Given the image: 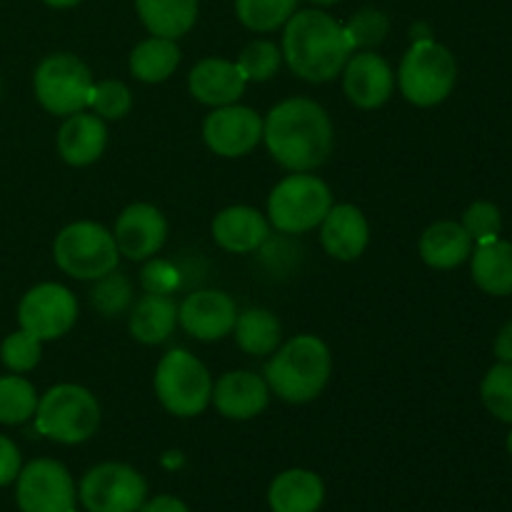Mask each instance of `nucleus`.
Here are the masks:
<instances>
[{
	"instance_id": "393cba45",
	"label": "nucleus",
	"mask_w": 512,
	"mask_h": 512,
	"mask_svg": "<svg viewBox=\"0 0 512 512\" xmlns=\"http://www.w3.org/2000/svg\"><path fill=\"white\" fill-rule=\"evenodd\" d=\"M130 335L143 345H160L178 325V305L170 295L145 293L130 310Z\"/></svg>"
},
{
	"instance_id": "aec40b11",
	"label": "nucleus",
	"mask_w": 512,
	"mask_h": 512,
	"mask_svg": "<svg viewBox=\"0 0 512 512\" xmlns=\"http://www.w3.org/2000/svg\"><path fill=\"white\" fill-rule=\"evenodd\" d=\"M210 233L215 243L228 253H255L268 243L270 220L250 205H230L215 215Z\"/></svg>"
},
{
	"instance_id": "7ed1b4c3",
	"label": "nucleus",
	"mask_w": 512,
	"mask_h": 512,
	"mask_svg": "<svg viewBox=\"0 0 512 512\" xmlns=\"http://www.w3.org/2000/svg\"><path fill=\"white\" fill-rule=\"evenodd\" d=\"M333 355L328 343L318 335H295L275 350L265 365V383L270 393L293 405L310 403L330 383Z\"/></svg>"
},
{
	"instance_id": "79ce46f5",
	"label": "nucleus",
	"mask_w": 512,
	"mask_h": 512,
	"mask_svg": "<svg viewBox=\"0 0 512 512\" xmlns=\"http://www.w3.org/2000/svg\"><path fill=\"white\" fill-rule=\"evenodd\" d=\"M45 5H50V8H73V5L83 3V0H43Z\"/></svg>"
},
{
	"instance_id": "f257e3e1",
	"label": "nucleus",
	"mask_w": 512,
	"mask_h": 512,
	"mask_svg": "<svg viewBox=\"0 0 512 512\" xmlns=\"http://www.w3.org/2000/svg\"><path fill=\"white\" fill-rule=\"evenodd\" d=\"M263 143L285 170L313 173L333 155V120L323 105L310 98L280 100L263 120Z\"/></svg>"
},
{
	"instance_id": "c9c22d12",
	"label": "nucleus",
	"mask_w": 512,
	"mask_h": 512,
	"mask_svg": "<svg viewBox=\"0 0 512 512\" xmlns=\"http://www.w3.org/2000/svg\"><path fill=\"white\" fill-rule=\"evenodd\" d=\"M40 343L43 340L35 338L28 330H15L0 345V360L13 373H28L40 363V355H43V345Z\"/></svg>"
},
{
	"instance_id": "20e7f679",
	"label": "nucleus",
	"mask_w": 512,
	"mask_h": 512,
	"mask_svg": "<svg viewBox=\"0 0 512 512\" xmlns=\"http://www.w3.org/2000/svg\"><path fill=\"white\" fill-rule=\"evenodd\" d=\"M458 83L455 55L433 38L413 40L398 68V88L408 103L435 108L453 93Z\"/></svg>"
},
{
	"instance_id": "a211bd4d",
	"label": "nucleus",
	"mask_w": 512,
	"mask_h": 512,
	"mask_svg": "<svg viewBox=\"0 0 512 512\" xmlns=\"http://www.w3.org/2000/svg\"><path fill=\"white\" fill-rule=\"evenodd\" d=\"M318 228L325 253L343 263L358 260L370 243L368 220H365L363 210L350 203L333 205Z\"/></svg>"
},
{
	"instance_id": "412c9836",
	"label": "nucleus",
	"mask_w": 512,
	"mask_h": 512,
	"mask_svg": "<svg viewBox=\"0 0 512 512\" xmlns=\"http://www.w3.org/2000/svg\"><path fill=\"white\" fill-rule=\"evenodd\" d=\"M108 145V128L105 120L95 113H73L65 118L58 130V153L73 168L93 165Z\"/></svg>"
},
{
	"instance_id": "4be33fe9",
	"label": "nucleus",
	"mask_w": 512,
	"mask_h": 512,
	"mask_svg": "<svg viewBox=\"0 0 512 512\" xmlns=\"http://www.w3.org/2000/svg\"><path fill=\"white\" fill-rule=\"evenodd\" d=\"M473 240L465 233V228L455 220H438L428 225L425 233L420 235V258L425 265L435 270H453L470 260L473 253Z\"/></svg>"
},
{
	"instance_id": "f03ea898",
	"label": "nucleus",
	"mask_w": 512,
	"mask_h": 512,
	"mask_svg": "<svg viewBox=\"0 0 512 512\" xmlns=\"http://www.w3.org/2000/svg\"><path fill=\"white\" fill-rule=\"evenodd\" d=\"M283 60L298 78L328 83L343 73L355 53L345 25L323 10H300L285 23Z\"/></svg>"
},
{
	"instance_id": "a19ab883",
	"label": "nucleus",
	"mask_w": 512,
	"mask_h": 512,
	"mask_svg": "<svg viewBox=\"0 0 512 512\" xmlns=\"http://www.w3.org/2000/svg\"><path fill=\"white\" fill-rule=\"evenodd\" d=\"M493 353L498 358V363H512V320L503 325L495 335V345H493Z\"/></svg>"
},
{
	"instance_id": "9b49d317",
	"label": "nucleus",
	"mask_w": 512,
	"mask_h": 512,
	"mask_svg": "<svg viewBox=\"0 0 512 512\" xmlns=\"http://www.w3.org/2000/svg\"><path fill=\"white\" fill-rule=\"evenodd\" d=\"M78 320V300L65 285L40 283L20 298L18 323L40 340H55L70 333Z\"/></svg>"
},
{
	"instance_id": "b1692460",
	"label": "nucleus",
	"mask_w": 512,
	"mask_h": 512,
	"mask_svg": "<svg viewBox=\"0 0 512 512\" xmlns=\"http://www.w3.org/2000/svg\"><path fill=\"white\" fill-rule=\"evenodd\" d=\"M470 273L483 293L495 298L512 295V243L495 238L478 243L470 253Z\"/></svg>"
},
{
	"instance_id": "6e6552de",
	"label": "nucleus",
	"mask_w": 512,
	"mask_h": 512,
	"mask_svg": "<svg viewBox=\"0 0 512 512\" xmlns=\"http://www.w3.org/2000/svg\"><path fill=\"white\" fill-rule=\"evenodd\" d=\"M155 395L175 418H195L213 398V378L208 368L188 350H170L155 368Z\"/></svg>"
},
{
	"instance_id": "37998d69",
	"label": "nucleus",
	"mask_w": 512,
	"mask_h": 512,
	"mask_svg": "<svg viewBox=\"0 0 512 512\" xmlns=\"http://www.w3.org/2000/svg\"><path fill=\"white\" fill-rule=\"evenodd\" d=\"M310 3H315V5H335V3H340V0H310Z\"/></svg>"
},
{
	"instance_id": "c03bdc74",
	"label": "nucleus",
	"mask_w": 512,
	"mask_h": 512,
	"mask_svg": "<svg viewBox=\"0 0 512 512\" xmlns=\"http://www.w3.org/2000/svg\"><path fill=\"white\" fill-rule=\"evenodd\" d=\"M505 448H508V453L512 455V430L508 433V440H505Z\"/></svg>"
},
{
	"instance_id": "e433bc0d",
	"label": "nucleus",
	"mask_w": 512,
	"mask_h": 512,
	"mask_svg": "<svg viewBox=\"0 0 512 512\" xmlns=\"http://www.w3.org/2000/svg\"><path fill=\"white\" fill-rule=\"evenodd\" d=\"M460 225L465 228V233L470 235L475 245L488 243V240L500 238V230H503V213L495 203L490 200H475L468 210L463 213Z\"/></svg>"
},
{
	"instance_id": "a18cd8bd",
	"label": "nucleus",
	"mask_w": 512,
	"mask_h": 512,
	"mask_svg": "<svg viewBox=\"0 0 512 512\" xmlns=\"http://www.w3.org/2000/svg\"><path fill=\"white\" fill-rule=\"evenodd\" d=\"M73 512H75V510H73Z\"/></svg>"
},
{
	"instance_id": "0eeeda50",
	"label": "nucleus",
	"mask_w": 512,
	"mask_h": 512,
	"mask_svg": "<svg viewBox=\"0 0 512 512\" xmlns=\"http://www.w3.org/2000/svg\"><path fill=\"white\" fill-rule=\"evenodd\" d=\"M53 258L70 278L98 280L118 268L120 250L108 228L93 220H78L55 235Z\"/></svg>"
},
{
	"instance_id": "5701e85b",
	"label": "nucleus",
	"mask_w": 512,
	"mask_h": 512,
	"mask_svg": "<svg viewBox=\"0 0 512 512\" xmlns=\"http://www.w3.org/2000/svg\"><path fill=\"white\" fill-rule=\"evenodd\" d=\"M323 500L325 485L313 470H285L268 490V505L273 512H318Z\"/></svg>"
},
{
	"instance_id": "ea45409f",
	"label": "nucleus",
	"mask_w": 512,
	"mask_h": 512,
	"mask_svg": "<svg viewBox=\"0 0 512 512\" xmlns=\"http://www.w3.org/2000/svg\"><path fill=\"white\" fill-rule=\"evenodd\" d=\"M138 512H190V510L183 500L173 498V495H158V498L153 500H145Z\"/></svg>"
},
{
	"instance_id": "7c9ffc66",
	"label": "nucleus",
	"mask_w": 512,
	"mask_h": 512,
	"mask_svg": "<svg viewBox=\"0 0 512 512\" xmlns=\"http://www.w3.org/2000/svg\"><path fill=\"white\" fill-rule=\"evenodd\" d=\"M90 305L103 318H113V315L125 313L133 305V285H130L128 275L118 273V268H115L108 275L95 280L93 290H90Z\"/></svg>"
},
{
	"instance_id": "473e14b6",
	"label": "nucleus",
	"mask_w": 512,
	"mask_h": 512,
	"mask_svg": "<svg viewBox=\"0 0 512 512\" xmlns=\"http://www.w3.org/2000/svg\"><path fill=\"white\" fill-rule=\"evenodd\" d=\"M235 63H238L240 73H243L248 83L250 80L253 83H265V80H270L280 70L283 50L273 40H253V43L245 45Z\"/></svg>"
},
{
	"instance_id": "bb28decb",
	"label": "nucleus",
	"mask_w": 512,
	"mask_h": 512,
	"mask_svg": "<svg viewBox=\"0 0 512 512\" xmlns=\"http://www.w3.org/2000/svg\"><path fill=\"white\" fill-rule=\"evenodd\" d=\"M180 65V48L175 40L158 38L150 35L148 40L138 43L128 58L130 75L140 83H163L178 70Z\"/></svg>"
},
{
	"instance_id": "f8f14e48",
	"label": "nucleus",
	"mask_w": 512,
	"mask_h": 512,
	"mask_svg": "<svg viewBox=\"0 0 512 512\" xmlns=\"http://www.w3.org/2000/svg\"><path fill=\"white\" fill-rule=\"evenodd\" d=\"M15 500L20 512H73V478L58 460H33L20 468Z\"/></svg>"
},
{
	"instance_id": "6ab92c4d",
	"label": "nucleus",
	"mask_w": 512,
	"mask_h": 512,
	"mask_svg": "<svg viewBox=\"0 0 512 512\" xmlns=\"http://www.w3.org/2000/svg\"><path fill=\"white\" fill-rule=\"evenodd\" d=\"M245 88H248V80L240 73L238 63L225 58H203L188 75L190 95L210 108L238 103Z\"/></svg>"
},
{
	"instance_id": "72a5a7b5",
	"label": "nucleus",
	"mask_w": 512,
	"mask_h": 512,
	"mask_svg": "<svg viewBox=\"0 0 512 512\" xmlns=\"http://www.w3.org/2000/svg\"><path fill=\"white\" fill-rule=\"evenodd\" d=\"M345 25L353 50H373L385 40L390 30V20L378 8H360Z\"/></svg>"
},
{
	"instance_id": "2eb2a0df",
	"label": "nucleus",
	"mask_w": 512,
	"mask_h": 512,
	"mask_svg": "<svg viewBox=\"0 0 512 512\" xmlns=\"http://www.w3.org/2000/svg\"><path fill=\"white\" fill-rule=\"evenodd\" d=\"M238 308L223 290H195L178 305V323L185 333L203 343L223 340L233 333Z\"/></svg>"
},
{
	"instance_id": "39448f33",
	"label": "nucleus",
	"mask_w": 512,
	"mask_h": 512,
	"mask_svg": "<svg viewBox=\"0 0 512 512\" xmlns=\"http://www.w3.org/2000/svg\"><path fill=\"white\" fill-rule=\"evenodd\" d=\"M33 418L40 435L55 443L78 445L98 433L100 405L83 385L60 383L40 395Z\"/></svg>"
},
{
	"instance_id": "ddd939ff",
	"label": "nucleus",
	"mask_w": 512,
	"mask_h": 512,
	"mask_svg": "<svg viewBox=\"0 0 512 512\" xmlns=\"http://www.w3.org/2000/svg\"><path fill=\"white\" fill-rule=\"evenodd\" d=\"M203 140L220 158H243L263 140V118L248 105H223L203 123Z\"/></svg>"
},
{
	"instance_id": "4468645a",
	"label": "nucleus",
	"mask_w": 512,
	"mask_h": 512,
	"mask_svg": "<svg viewBox=\"0 0 512 512\" xmlns=\"http://www.w3.org/2000/svg\"><path fill=\"white\" fill-rule=\"evenodd\" d=\"M113 238L120 255L143 263V260L155 258L168 240V220L155 205L133 203L115 220Z\"/></svg>"
},
{
	"instance_id": "4c0bfd02",
	"label": "nucleus",
	"mask_w": 512,
	"mask_h": 512,
	"mask_svg": "<svg viewBox=\"0 0 512 512\" xmlns=\"http://www.w3.org/2000/svg\"><path fill=\"white\" fill-rule=\"evenodd\" d=\"M143 288L145 293L170 295L178 288V270L165 260H153L143 270Z\"/></svg>"
},
{
	"instance_id": "c85d7f7f",
	"label": "nucleus",
	"mask_w": 512,
	"mask_h": 512,
	"mask_svg": "<svg viewBox=\"0 0 512 512\" xmlns=\"http://www.w3.org/2000/svg\"><path fill=\"white\" fill-rule=\"evenodd\" d=\"M298 3L300 0H235V13L248 30L273 33L293 18Z\"/></svg>"
},
{
	"instance_id": "9d476101",
	"label": "nucleus",
	"mask_w": 512,
	"mask_h": 512,
	"mask_svg": "<svg viewBox=\"0 0 512 512\" xmlns=\"http://www.w3.org/2000/svg\"><path fill=\"white\" fill-rule=\"evenodd\" d=\"M145 495L143 475L125 463L95 465L80 480V503L88 512H138Z\"/></svg>"
},
{
	"instance_id": "f3484780",
	"label": "nucleus",
	"mask_w": 512,
	"mask_h": 512,
	"mask_svg": "<svg viewBox=\"0 0 512 512\" xmlns=\"http://www.w3.org/2000/svg\"><path fill=\"white\" fill-rule=\"evenodd\" d=\"M210 403L223 418L250 420L268 408L270 388L265 378L250 373V370H230V373L220 375L218 383L213 385Z\"/></svg>"
},
{
	"instance_id": "423d86ee",
	"label": "nucleus",
	"mask_w": 512,
	"mask_h": 512,
	"mask_svg": "<svg viewBox=\"0 0 512 512\" xmlns=\"http://www.w3.org/2000/svg\"><path fill=\"white\" fill-rule=\"evenodd\" d=\"M333 208V193L318 175L293 173L280 180L268 198L270 228L288 235L315 230Z\"/></svg>"
},
{
	"instance_id": "c756f323",
	"label": "nucleus",
	"mask_w": 512,
	"mask_h": 512,
	"mask_svg": "<svg viewBox=\"0 0 512 512\" xmlns=\"http://www.w3.org/2000/svg\"><path fill=\"white\" fill-rule=\"evenodd\" d=\"M35 385L20 375H3L0 378V423L3 425H23L30 420L38 408Z\"/></svg>"
},
{
	"instance_id": "f704fd0d",
	"label": "nucleus",
	"mask_w": 512,
	"mask_h": 512,
	"mask_svg": "<svg viewBox=\"0 0 512 512\" xmlns=\"http://www.w3.org/2000/svg\"><path fill=\"white\" fill-rule=\"evenodd\" d=\"M90 108L103 120H123L133 110V93L123 80H100L90 93Z\"/></svg>"
},
{
	"instance_id": "a878e982",
	"label": "nucleus",
	"mask_w": 512,
	"mask_h": 512,
	"mask_svg": "<svg viewBox=\"0 0 512 512\" xmlns=\"http://www.w3.org/2000/svg\"><path fill=\"white\" fill-rule=\"evenodd\" d=\"M140 20L150 35L178 40L198 20V0H135Z\"/></svg>"
},
{
	"instance_id": "58836bf2",
	"label": "nucleus",
	"mask_w": 512,
	"mask_h": 512,
	"mask_svg": "<svg viewBox=\"0 0 512 512\" xmlns=\"http://www.w3.org/2000/svg\"><path fill=\"white\" fill-rule=\"evenodd\" d=\"M20 468H23V463H20V450L15 448L13 440L0 435V488L18 480Z\"/></svg>"
},
{
	"instance_id": "dca6fc26",
	"label": "nucleus",
	"mask_w": 512,
	"mask_h": 512,
	"mask_svg": "<svg viewBox=\"0 0 512 512\" xmlns=\"http://www.w3.org/2000/svg\"><path fill=\"white\" fill-rule=\"evenodd\" d=\"M343 90L360 110H375L390 100L395 90V73L388 60L375 50H358L343 68Z\"/></svg>"
},
{
	"instance_id": "2f4dec72",
	"label": "nucleus",
	"mask_w": 512,
	"mask_h": 512,
	"mask_svg": "<svg viewBox=\"0 0 512 512\" xmlns=\"http://www.w3.org/2000/svg\"><path fill=\"white\" fill-rule=\"evenodd\" d=\"M480 398L490 415L512 425V363H498L485 373Z\"/></svg>"
},
{
	"instance_id": "cd10ccee",
	"label": "nucleus",
	"mask_w": 512,
	"mask_h": 512,
	"mask_svg": "<svg viewBox=\"0 0 512 512\" xmlns=\"http://www.w3.org/2000/svg\"><path fill=\"white\" fill-rule=\"evenodd\" d=\"M233 333L235 343L243 353L253 355V358H263V355H273L280 348L283 325H280L278 315L270 313V310L250 308L245 313H238Z\"/></svg>"
},
{
	"instance_id": "1a4fd4ad",
	"label": "nucleus",
	"mask_w": 512,
	"mask_h": 512,
	"mask_svg": "<svg viewBox=\"0 0 512 512\" xmlns=\"http://www.w3.org/2000/svg\"><path fill=\"white\" fill-rule=\"evenodd\" d=\"M93 73L88 65L73 53H53L43 58L35 68L33 88L35 98L48 113L68 115L90 108L93 93Z\"/></svg>"
}]
</instances>
